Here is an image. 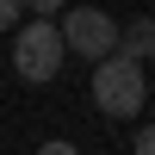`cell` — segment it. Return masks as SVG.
I'll return each mask as SVG.
<instances>
[{
  "instance_id": "1",
  "label": "cell",
  "mask_w": 155,
  "mask_h": 155,
  "mask_svg": "<svg viewBox=\"0 0 155 155\" xmlns=\"http://www.w3.org/2000/svg\"><path fill=\"white\" fill-rule=\"evenodd\" d=\"M93 99H99L106 118H137V112L149 106V74H143V62L106 56V62L93 68Z\"/></svg>"
},
{
  "instance_id": "2",
  "label": "cell",
  "mask_w": 155,
  "mask_h": 155,
  "mask_svg": "<svg viewBox=\"0 0 155 155\" xmlns=\"http://www.w3.org/2000/svg\"><path fill=\"white\" fill-rule=\"evenodd\" d=\"M62 37H56V25H44V19H31V25H19L12 31V74L19 81H31V87H44V81H56L62 74Z\"/></svg>"
},
{
  "instance_id": "3",
  "label": "cell",
  "mask_w": 155,
  "mask_h": 155,
  "mask_svg": "<svg viewBox=\"0 0 155 155\" xmlns=\"http://www.w3.org/2000/svg\"><path fill=\"white\" fill-rule=\"evenodd\" d=\"M56 37H62V50H81L87 62H106V56H118V19L112 12H99V6H74V12H62L56 19Z\"/></svg>"
},
{
  "instance_id": "4",
  "label": "cell",
  "mask_w": 155,
  "mask_h": 155,
  "mask_svg": "<svg viewBox=\"0 0 155 155\" xmlns=\"http://www.w3.org/2000/svg\"><path fill=\"white\" fill-rule=\"evenodd\" d=\"M118 56H130V62H149L155 56V19H130L118 31Z\"/></svg>"
},
{
  "instance_id": "5",
  "label": "cell",
  "mask_w": 155,
  "mask_h": 155,
  "mask_svg": "<svg viewBox=\"0 0 155 155\" xmlns=\"http://www.w3.org/2000/svg\"><path fill=\"white\" fill-rule=\"evenodd\" d=\"M19 25H25V6L19 0H0V31H19Z\"/></svg>"
},
{
  "instance_id": "6",
  "label": "cell",
  "mask_w": 155,
  "mask_h": 155,
  "mask_svg": "<svg viewBox=\"0 0 155 155\" xmlns=\"http://www.w3.org/2000/svg\"><path fill=\"white\" fill-rule=\"evenodd\" d=\"M130 155H155V124H143V130L130 137Z\"/></svg>"
},
{
  "instance_id": "7",
  "label": "cell",
  "mask_w": 155,
  "mask_h": 155,
  "mask_svg": "<svg viewBox=\"0 0 155 155\" xmlns=\"http://www.w3.org/2000/svg\"><path fill=\"white\" fill-rule=\"evenodd\" d=\"M31 155H81V149H74L68 137H50V143H44V149H31Z\"/></svg>"
},
{
  "instance_id": "8",
  "label": "cell",
  "mask_w": 155,
  "mask_h": 155,
  "mask_svg": "<svg viewBox=\"0 0 155 155\" xmlns=\"http://www.w3.org/2000/svg\"><path fill=\"white\" fill-rule=\"evenodd\" d=\"M149 124H155V99H149Z\"/></svg>"
}]
</instances>
